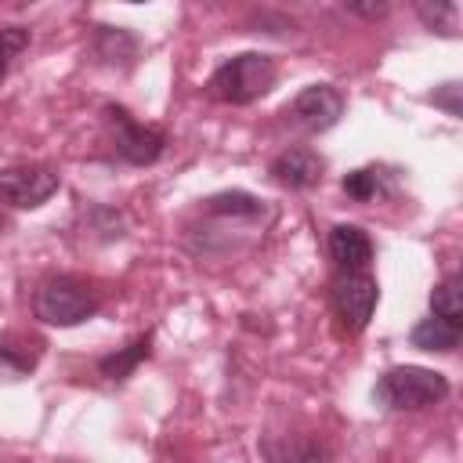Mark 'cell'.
<instances>
[{"mask_svg": "<svg viewBox=\"0 0 463 463\" xmlns=\"http://www.w3.org/2000/svg\"><path fill=\"white\" fill-rule=\"evenodd\" d=\"M98 307H101L98 289L80 275H51L33 293V315L43 326H58V329L83 326L87 318L98 315Z\"/></svg>", "mask_w": 463, "mask_h": 463, "instance_id": "obj_1", "label": "cell"}, {"mask_svg": "<svg viewBox=\"0 0 463 463\" xmlns=\"http://www.w3.org/2000/svg\"><path fill=\"white\" fill-rule=\"evenodd\" d=\"M40 365V340L22 333H0V383H18Z\"/></svg>", "mask_w": 463, "mask_h": 463, "instance_id": "obj_11", "label": "cell"}, {"mask_svg": "<svg viewBox=\"0 0 463 463\" xmlns=\"http://www.w3.org/2000/svg\"><path fill=\"white\" fill-rule=\"evenodd\" d=\"M326 250H329V260L336 264V271H369V264H373V239L358 224H333Z\"/></svg>", "mask_w": 463, "mask_h": 463, "instance_id": "obj_9", "label": "cell"}, {"mask_svg": "<svg viewBox=\"0 0 463 463\" xmlns=\"http://www.w3.org/2000/svg\"><path fill=\"white\" fill-rule=\"evenodd\" d=\"M340 188H344V195L354 199V203H373V199H380V195L387 192V181H383V170H376V166H358V170L344 174Z\"/></svg>", "mask_w": 463, "mask_h": 463, "instance_id": "obj_16", "label": "cell"}, {"mask_svg": "<svg viewBox=\"0 0 463 463\" xmlns=\"http://www.w3.org/2000/svg\"><path fill=\"white\" fill-rule=\"evenodd\" d=\"M29 43H33V33L25 25H0V83L7 80L11 65L25 54Z\"/></svg>", "mask_w": 463, "mask_h": 463, "instance_id": "obj_18", "label": "cell"}, {"mask_svg": "<svg viewBox=\"0 0 463 463\" xmlns=\"http://www.w3.org/2000/svg\"><path fill=\"white\" fill-rule=\"evenodd\" d=\"M61 188V174L47 163L0 166V203L11 210H40Z\"/></svg>", "mask_w": 463, "mask_h": 463, "instance_id": "obj_5", "label": "cell"}, {"mask_svg": "<svg viewBox=\"0 0 463 463\" xmlns=\"http://www.w3.org/2000/svg\"><path fill=\"white\" fill-rule=\"evenodd\" d=\"M347 7V14H358V18H369V22H376V18H383L387 11H391V4L387 0H369V4H344Z\"/></svg>", "mask_w": 463, "mask_h": 463, "instance_id": "obj_20", "label": "cell"}, {"mask_svg": "<svg viewBox=\"0 0 463 463\" xmlns=\"http://www.w3.org/2000/svg\"><path fill=\"white\" fill-rule=\"evenodd\" d=\"M329 300H333V311L340 318V326L358 336L373 311H376V300H380V282L369 275V271H340L329 286Z\"/></svg>", "mask_w": 463, "mask_h": 463, "instance_id": "obj_6", "label": "cell"}, {"mask_svg": "<svg viewBox=\"0 0 463 463\" xmlns=\"http://www.w3.org/2000/svg\"><path fill=\"white\" fill-rule=\"evenodd\" d=\"M137 51H141V40L130 29H123V25H94V58L105 69L130 72L134 61H137Z\"/></svg>", "mask_w": 463, "mask_h": 463, "instance_id": "obj_10", "label": "cell"}, {"mask_svg": "<svg viewBox=\"0 0 463 463\" xmlns=\"http://www.w3.org/2000/svg\"><path fill=\"white\" fill-rule=\"evenodd\" d=\"M459 340H463V326L434 318V315L420 318L412 326V333H409V344L420 347V351H430V354H452L459 347Z\"/></svg>", "mask_w": 463, "mask_h": 463, "instance_id": "obj_13", "label": "cell"}, {"mask_svg": "<svg viewBox=\"0 0 463 463\" xmlns=\"http://www.w3.org/2000/svg\"><path fill=\"white\" fill-rule=\"evenodd\" d=\"M430 315L463 326V289H459V275H445L434 289H430Z\"/></svg>", "mask_w": 463, "mask_h": 463, "instance_id": "obj_15", "label": "cell"}, {"mask_svg": "<svg viewBox=\"0 0 463 463\" xmlns=\"http://www.w3.org/2000/svg\"><path fill=\"white\" fill-rule=\"evenodd\" d=\"M275 58L264 51H242L224 58L213 72H210V94L224 105H253L257 98H264L275 87Z\"/></svg>", "mask_w": 463, "mask_h": 463, "instance_id": "obj_3", "label": "cell"}, {"mask_svg": "<svg viewBox=\"0 0 463 463\" xmlns=\"http://www.w3.org/2000/svg\"><path fill=\"white\" fill-rule=\"evenodd\" d=\"M268 174L275 184L289 188V192H307L315 184H322V174H326V159L307 148V145H289L282 148L271 163H268Z\"/></svg>", "mask_w": 463, "mask_h": 463, "instance_id": "obj_8", "label": "cell"}, {"mask_svg": "<svg viewBox=\"0 0 463 463\" xmlns=\"http://www.w3.org/2000/svg\"><path fill=\"white\" fill-rule=\"evenodd\" d=\"M344 109H347V98L333 83H307L286 105V119L304 134H326L340 123Z\"/></svg>", "mask_w": 463, "mask_h": 463, "instance_id": "obj_7", "label": "cell"}, {"mask_svg": "<svg viewBox=\"0 0 463 463\" xmlns=\"http://www.w3.org/2000/svg\"><path fill=\"white\" fill-rule=\"evenodd\" d=\"M416 14L430 33L456 36V29H459V4H452V0H416Z\"/></svg>", "mask_w": 463, "mask_h": 463, "instance_id": "obj_17", "label": "cell"}, {"mask_svg": "<svg viewBox=\"0 0 463 463\" xmlns=\"http://www.w3.org/2000/svg\"><path fill=\"white\" fill-rule=\"evenodd\" d=\"M148 351H152V333H141V336H134L130 344L116 347L112 354H101V358H98V376H105L109 383H123V380L148 358Z\"/></svg>", "mask_w": 463, "mask_h": 463, "instance_id": "obj_14", "label": "cell"}, {"mask_svg": "<svg viewBox=\"0 0 463 463\" xmlns=\"http://www.w3.org/2000/svg\"><path fill=\"white\" fill-rule=\"evenodd\" d=\"M445 398H449V380L427 365H391L373 387V402L391 412H420Z\"/></svg>", "mask_w": 463, "mask_h": 463, "instance_id": "obj_2", "label": "cell"}, {"mask_svg": "<svg viewBox=\"0 0 463 463\" xmlns=\"http://www.w3.org/2000/svg\"><path fill=\"white\" fill-rule=\"evenodd\" d=\"M105 123L112 127V152L130 166H152L166 152V134L134 119L123 105H105Z\"/></svg>", "mask_w": 463, "mask_h": 463, "instance_id": "obj_4", "label": "cell"}, {"mask_svg": "<svg viewBox=\"0 0 463 463\" xmlns=\"http://www.w3.org/2000/svg\"><path fill=\"white\" fill-rule=\"evenodd\" d=\"M459 90H463V87H459L456 80H449V83H438V87L427 94V101L438 105V109H445L452 119H459V112H463V105H459Z\"/></svg>", "mask_w": 463, "mask_h": 463, "instance_id": "obj_19", "label": "cell"}, {"mask_svg": "<svg viewBox=\"0 0 463 463\" xmlns=\"http://www.w3.org/2000/svg\"><path fill=\"white\" fill-rule=\"evenodd\" d=\"M7 232V213H4V206H0V235Z\"/></svg>", "mask_w": 463, "mask_h": 463, "instance_id": "obj_21", "label": "cell"}, {"mask_svg": "<svg viewBox=\"0 0 463 463\" xmlns=\"http://www.w3.org/2000/svg\"><path fill=\"white\" fill-rule=\"evenodd\" d=\"M264 463H336L322 438H264Z\"/></svg>", "mask_w": 463, "mask_h": 463, "instance_id": "obj_12", "label": "cell"}]
</instances>
